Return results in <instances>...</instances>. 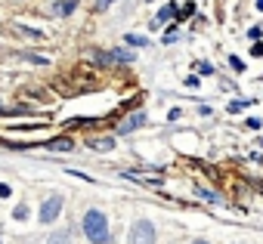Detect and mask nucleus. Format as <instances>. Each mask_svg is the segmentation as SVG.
<instances>
[{
  "instance_id": "1",
  "label": "nucleus",
  "mask_w": 263,
  "mask_h": 244,
  "mask_svg": "<svg viewBox=\"0 0 263 244\" xmlns=\"http://www.w3.org/2000/svg\"><path fill=\"white\" fill-rule=\"evenodd\" d=\"M84 235H87V241H93V244H109L112 232H109L106 213H102V210H87L84 213Z\"/></svg>"
},
{
  "instance_id": "2",
  "label": "nucleus",
  "mask_w": 263,
  "mask_h": 244,
  "mask_svg": "<svg viewBox=\"0 0 263 244\" xmlns=\"http://www.w3.org/2000/svg\"><path fill=\"white\" fill-rule=\"evenodd\" d=\"M130 244H155V226L149 219H140L130 229Z\"/></svg>"
},
{
  "instance_id": "3",
  "label": "nucleus",
  "mask_w": 263,
  "mask_h": 244,
  "mask_svg": "<svg viewBox=\"0 0 263 244\" xmlns=\"http://www.w3.org/2000/svg\"><path fill=\"white\" fill-rule=\"evenodd\" d=\"M59 213H62V198H59V195H53V198L43 201V207H40L38 219H40V223H53V219L59 216Z\"/></svg>"
},
{
  "instance_id": "4",
  "label": "nucleus",
  "mask_w": 263,
  "mask_h": 244,
  "mask_svg": "<svg viewBox=\"0 0 263 244\" xmlns=\"http://www.w3.org/2000/svg\"><path fill=\"white\" fill-rule=\"evenodd\" d=\"M143 124H146V114H143V111H136V114H130V118L121 124V133H133L136 127H143Z\"/></svg>"
},
{
  "instance_id": "5",
  "label": "nucleus",
  "mask_w": 263,
  "mask_h": 244,
  "mask_svg": "<svg viewBox=\"0 0 263 244\" xmlns=\"http://www.w3.org/2000/svg\"><path fill=\"white\" fill-rule=\"evenodd\" d=\"M77 6V0H59V3H53V13L56 16H72Z\"/></svg>"
},
{
  "instance_id": "6",
  "label": "nucleus",
  "mask_w": 263,
  "mask_h": 244,
  "mask_svg": "<svg viewBox=\"0 0 263 244\" xmlns=\"http://www.w3.org/2000/svg\"><path fill=\"white\" fill-rule=\"evenodd\" d=\"M47 244H72V232H68V229H56L53 235L47 238Z\"/></svg>"
},
{
  "instance_id": "7",
  "label": "nucleus",
  "mask_w": 263,
  "mask_h": 244,
  "mask_svg": "<svg viewBox=\"0 0 263 244\" xmlns=\"http://www.w3.org/2000/svg\"><path fill=\"white\" fill-rule=\"evenodd\" d=\"M90 148H96V152H112V148H115V139H90Z\"/></svg>"
},
{
  "instance_id": "8",
  "label": "nucleus",
  "mask_w": 263,
  "mask_h": 244,
  "mask_svg": "<svg viewBox=\"0 0 263 244\" xmlns=\"http://www.w3.org/2000/svg\"><path fill=\"white\" fill-rule=\"evenodd\" d=\"M53 152H72V139H53V142H47Z\"/></svg>"
},
{
  "instance_id": "9",
  "label": "nucleus",
  "mask_w": 263,
  "mask_h": 244,
  "mask_svg": "<svg viewBox=\"0 0 263 244\" xmlns=\"http://www.w3.org/2000/svg\"><path fill=\"white\" fill-rule=\"evenodd\" d=\"M127 43H130V46H149V37H140V34H127Z\"/></svg>"
},
{
  "instance_id": "10",
  "label": "nucleus",
  "mask_w": 263,
  "mask_h": 244,
  "mask_svg": "<svg viewBox=\"0 0 263 244\" xmlns=\"http://www.w3.org/2000/svg\"><path fill=\"white\" fill-rule=\"evenodd\" d=\"M112 56H115L118 62H133V53H130V50H115Z\"/></svg>"
},
{
  "instance_id": "11",
  "label": "nucleus",
  "mask_w": 263,
  "mask_h": 244,
  "mask_svg": "<svg viewBox=\"0 0 263 244\" xmlns=\"http://www.w3.org/2000/svg\"><path fill=\"white\" fill-rule=\"evenodd\" d=\"M251 105V102H245V99H235V102H229V111H245Z\"/></svg>"
},
{
  "instance_id": "12",
  "label": "nucleus",
  "mask_w": 263,
  "mask_h": 244,
  "mask_svg": "<svg viewBox=\"0 0 263 244\" xmlns=\"http://www.w3.org/2000/svg\"><path fill=\"white\" fill-rule=\"evenodd\" d=\"M13 216H16V219H28V207H25V204H19L16 210H13Z\"/></svg>"
},
{
  "instance_id": "13",
  "label": "nucleus",
  "mask_w": 263,
  "mask_h": 244,
  "mask_svg": "<svg viewBox=\"0 0 263 244\" xmlns=\"http://www.w3.org/2000/svg\"><path fill=\"white\" fill-rule=\"evenodd\" d=\"M170 16H174V6H164V9H161V13H158V22H167Z\"/></svg>"
},
{
  "instance_id": "14",
  "label": "nucleus",
  "mask_w": 263,
  "mask_h": 244,
  "mask_svg": "<svg viewBox=\"0 0 263 244\" xmlns=\"http://www.w3.org/2000/svg\"><path fill=\"white\" fill-rule=\"evenodd\" d=\"M186 16H192V3H183V9H180V19H186Z\"/></svg>"
},
{
  "instance_id": "15",
  "label": "nucleus",
  "mask_w": 263,
  "mask_h": 244,
  "mask_svg": "<svg viewBox=\"0 0 263 244\" xmlns=\"http://www.w3.org/2000/svg\"><path fill=\"white\" fill-rule=\"evenodd\" d=\"M0 198H9V185H3V182H0Z\"/></svg>"
},
{
  "instance_id": "16",
  "label": "nucleus",
  "mask_w": 263,
  "mask_h": 244,
  "mask_svg": "<svg viewBox=\"0 0 263 244\" xmlns=\"http://www.w3.org/2000/svg\"><path fill=\"white\" fill-rule=\"evenodd\" d=\"M251 56H263V43H257L254 50H251Z\"/></svg>"
},
{
  "instance_id": "17",
  "label": "nucleus",
  "mask_w": 263,
  "mask_h": 244,
  "mask_svg": "<svg viewBox=\"0 0 263 244\" xmlns=\"http://www.w3.org/2000/svg\"><path fill=\"white\" fill-rule=\"evenodd\" d=\"M109 3H112V0H96V9H106Z\"/></svg>"
},
{
  "instance_id": "18",
  "label": "nucleus",
  "mask_w": 263,
  "mask_h": 244,
  "mask_svg": "<svg viewBox=\"0 0 263 244\" xmlns=\"http://www.w3.org/2000/svg\"><path fill=\"white\" fill-rule=\"evenodd\" d=\"M257 9H263V0H257Z\"/></svg>"
},
{
  "instance_id": "19",
  "label": "nucleus",
  "mask_w": 263,
  "mask_h": 244,
  "mask_svg": "<svg viewBox=\"0 0 263 244\" xmlns=\"http://www.w3.org/2000/svg\"><path fill=\"white\" fill-rule=\"evenodd\" d=\"M192 244H208V241H192Z\"/></svg>"
}]
</instances>
